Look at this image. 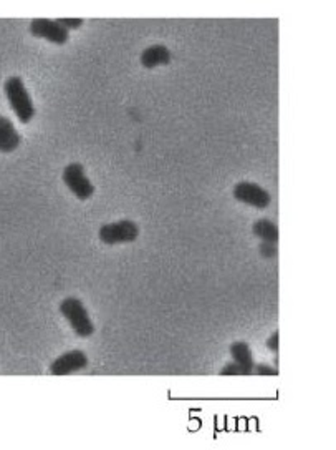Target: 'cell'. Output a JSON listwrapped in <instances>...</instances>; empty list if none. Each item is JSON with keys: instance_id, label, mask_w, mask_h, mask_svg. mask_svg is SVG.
Returning <instances> with one entry per match:
<instances>
[{"instance_id": "cell-1", "label": "cell", "mask_w": 336, "mask_h": 450, "mask_svg": "<svg viewBox=\"0 0 336 450\" xmlns=\"http://www.w3.org/2000/svg\"><path fill=\"white\" fill-rule=\"evenodd\" d=\"M4 90H6L8 103H11L12 110L16 112L17 118L22 123L30 122L33 115H35V107H33L30 93H28L25 83H23L20 76H11V79H7Z\"/></svg>"}, {"instance_id": "cell-2", "label": "cell", "mask_w": 336, "mask_h": 450, "mask_svg": "<svg viewBox=\"0 0 336 450\" xmlns=\"http://www.w3.org/2000/svg\"><path fill=\"white\" fill-rule=\"evenodd\" d=\"M60 313L64 318L68 321L76 336L80 338H90L95 333V324L90 319V314L83 303L78 298H66L61 301Z\"/></svg>"}, {"instance_id": "cell-3", "label": "cell", "mask_w": 336, "mask_h": 450, "mask_svg": "<svg viewBox=\"0 0 336 450\" xmlns=\"http://www.w3.org/2000/svg\"><path fill=\"white\" fill-rule=\"evenodd\" d=\"M98 234L102 243L113 246V244L136 241V238L139 236V228L134 221L123 219V221L103 224V226L100 228Z\"/></svg>"}, {"instance_id": "cell-4", "label": "cell", "mask_w": 336, "mask_h": 450, "mask_svg": "<svg viewBox=\"0 0 336 450\" xmlns=\"http://www.w3.org/2000/svg\"><path fill=\"white\" fill-rule=\"evenodd\" d=\"M64 181L68 186V190L78 200H88L95 193V186L91 183L88 176L85 175L83 165L80 163H70L64 170Z\"/></svg>"}, {"instance_id": "cell-5", "label": "cell", "mask_w": 336, "mask_h": 450, "mask_svg": "<svg viewBox=\"0 0 336 450\" xmlns=\"http://www.w3.org/2000/svg\"><path fill=\"white\" fill-rule=\"evenodd\" d=\"M234 198L240 201V203H246L248 207L258 209H265L272 203L270 193L257 183H251V181H240V183L235 185Z\"/></svg>"}, {"instance_id": "cell-6", "label": "cell", "mask_w": 336, "mask_h": 450, "mask_svg": "<svg viewBox=\"0 0 336 450\" xmlns=\"http://www.w3.org/2000/svg\"><path fill=\"white\" fill-rule=\"evenodd\" d=\"M30 32L32 35L47 38L55 45H65L70 40V30L52 18H33L30 22Z\"/></svg>"}, {"instance_id": "cell-7", "label": "cell", "mask_w": 336, "mask_h": 450, "mask_svg": "<svg viewBox=\"0 0 336 450\" xmlns=\"http://www.w3.org/2000/svg\"><path fill=\"white\" fill-rule=\"evenodd\" d=\"M88 366V357L83 351H68L65 354H61L52 362L50 366V372L54 376H66V374H73L76 371L85 369Z\"/></svg>"}, {"instance_id": "cell-8", "label": "cell", "mask_w": 336, "mask_h": 450, "mask_svg": "<svg viewBox=\"0 0 336 450\" xmlns=\"http://www.w3.org/2000/svg\"><path fill=\"white\" fill-rule=\"evenodd\" d=\"M20 145V135L7 117H0V151L12 153Z\"/></svg>"}, {"instance_id": "cell-9", "label": "cell", "mask_w": 336, "mask_h": 450, "mask_svg": "<svg viewBox=\"0 0 336 450\" xmlns=\"http://www.w3.org/2000/svg\"><path fill=\"white\" fill-rule=\"evenodd\" d=\"M172 55L167 47L164 45H151L141 54V65L144 69H155L160 65H167L171 62Z\"/></svg>"}, {"instance_id": "cell-10", "label": "cell", "mask_w": 336, "mask_h": 450, "mask_svg": "<svg viewBox=\"0 0 336 450\" xmlns=\"http://www.w3.org/2000/svg\"><path fill=\"white\" fill-rule=\"evenodd\" d=\"M230 354H232L234 362H237L239 366H242L244 369L248 372V374H252L253 366H256V364H253L251 347H248L247 342L244 341L234 342L232 346H230Z\"/></svg>"}, {"instance_id": "cell-11", "label": "cell", "mask_w": 336, "mask_h": 450, "mask_svg": "<svg viewBox=\"0 0 336 450\" xmlns=\"http://www.w3.org/2000/svg\"><path fill=\"white\" fill-rule=\"evenodd\" d=\"M253 234L265 243H278V228L270 219H258L253 224Z\"/></svg>"}, {"instance_id": "cell-12", "label": "cell", "mask_w": 336, "mask_h": 450, "mask_svg": "<svg viewBox=\"0 0 336 450\" xmlns=\"http://www.w3.org/2000/svg\"><path fill=\"white\" fill-rule=\"evenodd\" d=\"M219 374L220 376H248V372L244 369L242 366H239L237 362H230L225 367H222V371H220Z\"/></svg>"}, {"instance_id": "cell-13", "label": "cell", "mask_w": 336, "mask_h": 450, "mask_svg": "<svg viewBox=\"0 0 336 450\" xmlns=\"http://www.w3.org/2000/svg\"><path fill=\"white\" fill-rule=\"evenodd\" d=\"M56 22L60 23L61 27H65L66 30H75V28H80L83 25V18H56Z\"/></svg>"}, {"instance_id": "cell-14", "label": "cell", "mask_w": 336, "mask_h": 450, "mask_svg": "<svg viewBox=\"0 0 336 450\" xmlns=\"http://www.w3.org/2000/svg\"><path fill=\"white\" fill-rule=\"evenodd\" d=\"M253 372H256L257 376H278V369L267 366V364H258V366H253Z\"/></svg>"}, {"instance_id": "cell-15", "label": "cell", "mask_w": 336, "mask_h": 450, "mask_svg": "<svg viewBox=\"0 0 336 450\" xmlns=\"http://www.w3.org/2000/svg\"><path fill=\"white\" fill-rule=\"evenodd\" d=\"M260 255L263 258H273V256L277 255V244L275 243L262 241V244H260Z\"/></svg>"}, {"instance_id": "cell-16", "label": "cell", "mask_w": 336, "mask_h": 450, "mask_svg": "<svg viewBox=\"0 0 336 450\" xmlns=\"http://www.w3.org/2000/svg\"><path fill=\"white\" fill-rule=\"evenodd\" d=\"M278 342H280V336H278V333H273L272 336L267 339V347L270 349L272 352H278Z\"/></svg>"}]
</instances>
